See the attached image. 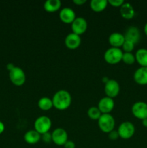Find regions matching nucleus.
Masks as SVG:
<instances>
[{
    "mask_svg": "<svg viewBox=\"0 0 147 148\" xmlns=\"http://www.w3.org/2000/svg\"><path fill=\"white\" fill-rule=\"evenodd\" d=\"M14 65L13 64H12V63H10V64H7V69H8L9 71H10L11 70V69H12L14 67Z\"/></svg>",
    "mask_w": 147,
    "mask_h": 148,
    "instance_id": "nucleus-32",
    "label": "nucleus"
},
{
    "mask_svg": "<svg viewBox=\"0 0 147 148\" xmlns=\"http://www.w3.org/2000/svg\"><path fill=\"white\" fill-rule=\"evenodd\" d=\"M64 148H75L76 145H75V143H74L71 140H68L66 143L63 145Z\"/></svg>",
    "mask_w": 147,
    "mask_h": 148,
    "instance_id": "nucleus-29",
    "label": "nucleus"
},
{
    "mask_svg": "<svg viewBox=\"0 0 147 148\" xmlns=\"http://www.w3.org/2000/svg\"><path fill=\"white\" fill-rule=\"evenodd\" d=\"M87 115L89 119L92 120H98L102 116V113L96 106H92L88 109Z\"/></svg>",
    "mask_w": 147,
    "mask_h": 148,
    "instance_id": "nucleus-23",
    "label": "nucleus"
},
{
    "mask_svg": "<svg viewBox=\"0 0 147 148\" xmlns=\"http://www.w3.org/2000/svg\"><path fill=\"white\" fill-rule=\"evenodd\" d=\"M108 4L115 7H120L125 3L123 0H108Z\"/></svg>",
    "mask_w": 147,
    "mask_h": 148,
    "instance_id": "nucleus-26",
    "label": "nucleus"
},
{
    "mask_svg": "<svg viewBox=\"0 0 147 148\" xmlns=\"http://www.w3.org/2000/svg\"><path fill=\"white\" fill-rule=\"evenodd\" d=\"M61 7V1L60 0H47L44 3L45 10L48 12H55Z\"/></svg>",
    "mask_w": 147,
    "mask_h": 148,
    "instance_id": "nucleus-19",
    "label": "nucleus"
},
{
    "mask_svg": "<svg viewBox=\"0 0 147 148\" xmlns=\"http://www.w3.org/2000/svg\"><path fill=\"white\" fill-rule=\"evenodd\" d=\"M4 129H5V127H4V124H3L1 121H0V134H2L4 131Z\"/></svg>",
    "mask_w": 147,
    "mask_h": 148,
    "instance_id": "nucleus-31",
    "label": "nucleus"
},
{
    "mask_svg": "<svg viewBox=\"0 0 147 148\" xmlns=\"http://www.w3.org/2000/svg\"><path fill=\"white\" fill-rule=\"evenodd\" d=\"M134 81L141 85H147V66H140L133 74Z\"/></svg>",
    "mask_w": 147,
    "mask_h": 148,
    "instance_id": "nucleus-15",
    "label": "nucleus"
},
{
    "mask_svg": "<svg viewBox=\"0 0 147 148\" xmlns=\"http://www.w3.org/2000/svg\"><path fill=\"white\" fill-rule=\"evenodd\" d=\"M120 90V84L115 79H109L105 84V92L106 94V96L109 98H114L118 96Z\"/></svg>",
    "mask_w": 147,
    "mask_h": 148,
    "instance_id": "nucleus-8",
    "label": "nucleus"
},
{
    "mask_svg": "<svg viewBox=\"0 0 147 148\" xmlns=\"http://www.w3.org/2000/svg\"><path fill=\"white\" fill-rule=\"evenodd\" d=\"M134 47H135V44L132 42L128 41V40H125V42H124L122 46V50L124 51V52H126V53H131L133 51Z\"/></svg>",
    "mask_w": 147,
    "mask_h": 148,
    "instance_id": "nucleus-25",
    "label": "nucleus"
},
{
    "mask_svg": "<svg viewBox=\"0 0 147 148\" xmlns=\"http://www.w3.org/2000/svg\"><path fill=\"white\" fill-rule=\"evenodd\" d=\"M124 37H125V40H128L134 44H136L139 42L140 38H141V33H140L139 29L135 26H130L127 28L125 31Z\"/></svg>",
    "mask_w": 147,
    "mask_h": 148,
    "instance_id": "nucleus-12",
    "label": "nucleus"
},
{
    "mask_svg": "<svg viewBox=\"0 0 147 148\" xmlns=\"http://www.w3.org/2000/svg\"><path fill=\"white\" fill-rule=\"evenodd\" d=\"M114 107H115V102L113 98H109L108 96L101 98L97 106V108L101 111L102 114H110L113 110Z\"/></svg>",
    "mask_w": 147,
    "mask_h": 148,
    "instance_id": "nucleus-10",
    "label": "nucleus"
},
{
    "mask_svg": "<svg viewBox=\"0 0 147 148\" xmlns=\"http://www.w3.org/2000/svg\"><path fill=\"white\" fill-rule=\"evenodd\" d=\"M82 42L80 36L77 34H75L74 33H71L68 34L65 38L64 43L66 47L69 49H76L79 47Z\"/></svg>",
    "mask_w": 147,
    "mask_h": 148,
    "instance_id": "nucleus-13",
    "label": "nucleus"
},
{
    "mask_svg": "<svg viewBox=\"0 0 147 148\" xmlns=\"http://www.w3.org/2000/svg\"><path fill=\"white\" fill-rule=\"evenodd\" d=\"M144 33H145V34H146V36H147V23H146L145 25H144Z\"/></svg>",
    "mask_w": 147,
    "mask_h": 148,
    "instance_id": "nucleus-34",
    "label": "nucleus"
},
{
    "mask_svg": "<svg viewBox=\"0 0 147 148\" xmlns=\"http://www.w3.org/2000/svg\"><path fill=\"white\" fill-rule=\"evenodd\" d=\"M117 131L120 138L123 140H128L131 139L135 134V126L130 121H124L120 124Z\"/></svg>",
    "mask_w": 147,
    "mask_h": 148,
    "instance_id": "nucleus-6",
    "label": "nucleus"
},
{
    "mask_svg": "<svg viewBox=\"0 0 147 148\" xmlns=\"http://www.w3.org/2000/svg\"><path fill=\"white\" fill-rule=\"evenodd\" d=\"M135 61L141 66H147V49H139L135 54Z\"/></svg>",
    "mask_w": 147,
    "mask_h": 148,
    "instance_id": "nucleus-20",
    "label": "nucleus"
},
{
    "mask_svg": "<svg viewBox=\"0 0 147 148\" xmlns=\"http://www.w3.org/2000/svg\"><path fill=\"white\" fill-rule=\"evenodd\" d=\"M123 52L120 48H109L104 53V59L110 64H117L122 61Z\"/></svg>",
    "mask_w": 147,
    "mask_h": 148,
    "instance_id": "nucleus-2",
    "label": "nucleus"
},
{
    "mask_svg": "<svg viewBox=\"0 0 147 148\" xmlns=\"http://www.w3.org/2000/svg\"><path fill=\"white\" fill-rule=\"evenodd\" d=\"M52 141L59 146L64 145L68 141V133L65 130L62 128H57L53 130L51 133Z\"/></svg>",
    "mask_w": 147,
    "mask_h": 148,
    "instance_id": "nucleus-9",
    "label": "nucleus"
},
{
    "mask_svg": "<svg viewBox=\"0 0 147 148\" xmlns=\"http://www.w3.org/2000/svg\"><path fill=\"white\" fill-rule=\"evenodd\" d=\"M87 26V22L84 17H76V19L71 23L72 33L80 36L86 32Z\"/></svg>",
    "mask_w": 147,
    "mask_h": 148,
    "instance_id": "nucleus-11",
    "label": "nucleus"
},
{
    "mask_svg": "<svg viewBox=\"0 0 147 148\" xmlns=\"http://www.w3.org/2000/svg\"><path fill=\"white\" fill-rule=\"evenodd\" d=\"M37 106L43 111H48L52 107H53L52 99L48 97H42L40 98L37 103Z\"/></svg>",
    "mask_w": 147,
    "mask_h": 148,
    "instance_id": "nucleus-22",
    "label": "nucleus"
},
{
    "mask_svg": "<svg viewBox=\"0 0 147 148\" xmlns=\"http://www.w3.org/2000/svg\"><path fill=\"white\" fill-rule=\"evenodd\" d=\"M76 17L75 12L69 7H64L59 12V18L66 24H71Z\"/></svg>",
    "mask_w": 147,
    "mask_h": 148,
    "instance_id": "nucleus-14",
    "label": "nucleus"
},
{
    "mask_svg": "<svg viewBox=\"0 0 147 148\" xmlns=\"http://www.w3.org/2000/svg\"><path fill=\"white\" fill-rule=\"evenodd\" d=\"M41 140H43L44 143H49L52 141V135L51 133L46 132L45 134H41Z\"/></svg>",
    "mask_w": 147,
    "mask_h": 148,
    "instance_id": "nucleus-27",
    "label": "nucleus"
},
{
    "mask_svg": "<svg viewBox=\"0 0 147 148\" xmlns=\"http://www.w3.org/2000/svg\"><path fill=\"white\" fill-rule=\"evenodd\" d=\"M107 0H92L90 1V8L95 12H102L108 6Z\"/></svg>",
    "mask_w": 147,
    "mask_h": 148,
    "instance_id": "nucleus-21",
    "label": "nucleus"
},
{
    "mask_svg": "<svg viewBox=\"0 0 147 148\" xmlns=\"http://www.w3.org/2000/svg\"><path fill=\"white\" fill-rule=\"evenodd\" d=\"M120 13L125 20H131L135 16V10L130 3L125 2L120 7Z\"/></svg>",
    "mask_w": 147,
    "mask_h": 148,
    "instance_id": "nucleus-17",
    "label": "nucleus"
},
{
    "mask_svg": "<svg viewBox=\"0 0 147 148\" xmlns=\"http://www.w3.org/2000/svg\"><path fill=\"white\" fill-rule=\"evenodd\" d=\"M108 137H109L110 140H116L119 138V134L117 130H112L110 132L108 133Z\"/></svg>",
    "mask_w": 147,
    "mask_h": 148,
    "instance_id": "nucleus-28",
    "label": "nucleus"
},
{
    "mask_svg": "<svg viewBox=\"0 0 147 148\" xmlns=\"http://www.w3.org/2000/svg\"><path fill=\"white\" fill-rule=\"evenodd\" d=\"M131 112L135 118L143 120L147 118V103L144 101H138L133 104Z\"/></svg>",
    "mask_w": 147,
    "mask_h": 148,
    "instance_id": "nucleus-7",
    "label": "nucleus"
},
{
    "mask_svg": "<svg viewBox=\"0 0 147 148\" xmlns=\"http://www.w3.org/2000/svg\"><path fill=\"white\" fill-rule=\"evenodd\" d=\"M122 61L125 64L128 65L133 64L135 62V55L133 54L132 53H126V52H123L122 57Z\"/></svg>",
    "mask_w": 147,
    "mask_h": 148,
    "instance_id": "nucleus-24",
    "label": "nucleus"
},
{
    "mask_svg": "<svg viewBox=\"0 0 147 148\" xmlns=\"http://www.w3.org/2000/svg\"><path fill=\"white\" fill-rule=\"evenodd\" d=\"M142 125L144 126V127H146L147 128V118L142 120Z\"/></svg>",
    "mask_w": 147,
    "mask_h": 148,
    "instance_id": "nucleus-33",
    "label": "nucleus"
},
{
    "mask_svg": "<svg viewBox=\"0 0 147 148\" xmlns=\"http://www.w3.org/2000/svg\"><path fill=\"white\" fill-rule=\"evenodd\" d=\"M98 126L101 131L105 133H109L114 130L115 121L114 117L110 114H102L100 118L97 120Z\"/></svg>",
    "mask_w": 147,
    "mask_h": 148,
    "instance_id": "nucleus-3",
    "label": "nucleus"
},
{
    "mask_svg": "<svg viewBox=\"0 0 147 148\" xmlns=\"http://www.w3.org/2000/svg\"><path fill=\"white\" fill-rule=\"evenodd\" d=\"M125 40V39L124 35L120 33H118V32L111 33L108 38V41H109L110 44L112 46V47L114 48L122 47Z\"/></svg>",
    "mask_w": 147,
    "mask_h": 148,
    "instance_id": "nucleus-16",
    "label": "nucleus"
},
{
    "mask_svg": "<svg viewBox=\"0 0 147 148\" xmlns=\"http://www.w3.org/2000/svg\"><path fill=\"white\" fill-rule=\"evenodd\" d=\"M86 2V0H73V3L74 4H76V5H83Z\"/></svg>",
    "mask_w": 147,
    "mask_h": 148,
    "instance_id": "nucleus-30",
    "label": "nucleus"
},
{
    "mask_svg": "<svg viewBox=\"0 0 147 148\" xmlns=\"http://www.w3.org/2000/svg\"><path fill=\"white\" fill-rule=\"evenodd\" d=\"M24 140L27 144L34 145L41 140V135L35 130H29L24 135Z\"/></svg>",
    "mask_w": 147,
    "mask_h": 148,
    "instance_id": "nucleus-18",
    "label": "nucleus"
},
{
    "mask_svg": "<svg viewBox=\"0 0 147 148\" xmlns=\"http://www.w3.org/2000/svg\"><path fill=\"white\" fill-rule=\"evenodd\" d=\"M71 95L65 90H60L53 95L52 98L53 107L58 110H66L71 104Z\"/></svg>",
    "mask_w": 147,
    "mask_h": 148,
    "instance_id": "nucleus-1",
    "label": "nucleus"
},
{
    "mask_svg": "<svg viewBox=\"0 0 147 148\" xmlns=\"http://www.w3.org/2000/svg\"><path fill=\"white\" fill-rule=\"evenodd\" d=\"M9 77L12 83L16 86H22L26 81V75L24 70L19 66H14L9 71Z\"/></svg>",
    "mask_w": 147,
    "mask_h": 148,
    "instance_id": "nucleus-4",
    "label": "nucleus"
},
{
    "mask_svg": "<svg viewBox=\"0 0 147 148\" xmlns=\"http://www.w3.org/2000/svg\"><path fill=\"white\" fill-rule=\"evenodd\" d=\"M52 126V121L49 117L46 116H41L37 118V119L35 121L34 127L35 130L37 131L39 134H45L46 132H48L50 130Z\"/></svg>",
    "mask_w": 147,
    "mask_h": 148,
    "instance_id": "nucleus-5",
    "label": "nucleus"
}]
</instances>
